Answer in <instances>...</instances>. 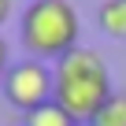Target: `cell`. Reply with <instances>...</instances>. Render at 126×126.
I'll return each instance as SVG.
<instances>
[{"label":"cell","instance_id":"obj_1","mask_svg":"<svg viewBox=\"0 0 126 126\" xmlns=\"http://www.w3.org/2000/svg\"><path fill=\"white\" fill-rule=\"evenodd\" d=\"M52 71H56V96L52 100L74 122H93L96 111L115 96L111 67L96 48H85V45L71 48L63 59L52 63Z\"/></svg>","mask_w":126,"mask_h":126},{"label":"cell","instance_id":"obj_2","mask_svg":"<svg viewBox=\"0 0 126 126\" xmlns=\"http://www.w3.org/2000/svg\"><path fill=\"white\" fill-rule=\"evenodd\" d=\"M78 11L71 0H30L19 15V41L33 59L56 63L71 48H78Z\"/></svg>","mask_w":126,"mask_h":126},{"label":"cell","instance_id":"obj_3","mask_svg":"<svg viewBox=\"0 0 126 126\" xmlns=\"http://www.w3.org/2000/svg\"><path fill=\"white\" fill-rule=\"evenodd\" d=\"M0 89H4V100L15 111L30 115V111H37L41 104H48L56 96V71H52V63L26 56V59H19V63L8 67Z\"/></svg>","mask_w":126,"mask_h":126},{"label":"cell","instance_id":"obj_4","mask_svg":"<svg viewBox=\"0 0 126 126\" xmlns=\"http://www.w3.org/2000/svg\"><path fill=\"white\" fill-rule=\"evenodd\" d=\"M96 26H100V33L126 41V0H104L96 8Z\"/></svg>","mask_w":126,"mask_h":126},{"label":"cell","instance_id":"obj_5","mask_svg":"<svg viewBox=\"0 0 126 126\" xmlns=\"http://www.w3.org/2000/svg\"><path fill=\"white\" fill-rule=\"evenodd\" d=\"M22 126H82V122H74L56 100H48V104H41L37 111H30V115L22 119Z\"/></svg>","mask_w":126,"mask_h":126},{"label":"cell","instance_id":"obj_6","mask_svg":"<svg viewBox=\"0 0 126 126\" xmlns=\"http://www.w3.org/2000/svg\"><path fill=\"white\" fill-rule=\"evenodd\" d=\"M89 126H126V93H115V96L96 111V119H93Z\"/></svg>","mask_w":126,"mask_h":126},{"label":"cell","instance_id":"obj_7","mask_svg":"<svg viewBox=\"0 0 126 126\" xmlns=\"http://www.w3.org/2000/svg\"><path fill=\"white\" fill-rule=\"evenodd\" d=\"M8 67H11V52H8V41H4V33H0V82H4Z\"/></svg>","mask_w":126,"mask_h":126},{"label":"cell","instance_id":"obj_8","mask_svg":"<svg viewBox=\"0 0 126 126\" xmlns=\"http://www.w3.org/2000/svg\"><path fill=\"white\" fill-rule=\"evenodd\" d=\"M11 19V0H0V26Z\"/></svg>","mask_w":126,"mask_h":126},{"label":"cell","instance_id":"obj_9","mask_svg":"<svg viewBox=\"0 0 126 126\" xmlns=\"http://www.w3.org/2000/svg\"><path fill=\"white\" fill-rule=\"evenodd\" d=\"M82 126H89V122H82Z\"/></svg>","mask_w":126,"mask_h":126},{"label":"cell","instance_id":"obj_10","mask_svg":"<svg viewBox=\"0 0 126 126\" xmlns=\"http://www.w3.org/2000/svg\"><path fill=\"white\" fill-rule=\"evenodd\" d=\"M71 4H74V0H71Z\"/></svg>","mask_w":126,"mask_h":126}]
</instances>
